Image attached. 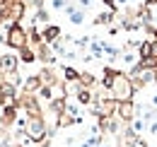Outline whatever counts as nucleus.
I'll return each instance as SVG.
<instances>
[{
	"label": "nucleus",
	"mask_w": 157,
	"mask_h": 147,
	"mask_svg": "<svg viewBox=\"0 0 157 147\" xmlns=\"http://www.w3.org/2000/svg\"><path fill=\"white\" fill-rule=\"evenodd\" d=\"M106 92L111 94L116 101H128V99H133L136 89H133V82H131V77H128V75H123L121 70H118V75L114 77V82L109 85V89H106Z\"/></svg>",
	"instance_id": "obj_1"
},
{
	"label": "nucleus",
	"mask_w": 157,
	"mask_h": 147,
	"mask_svg": "<svg viewBox=\"0 0 157 147\" xmlns=\"http://www.w3.org/2000/svg\"><path fill=\"white\" fill-rule=\"evenodd\" d=\"M24 135H27V140H29V142H34V145H41V142L48 138L46 121H44V118H27Z\"/></svg>",
	"instance_id": "obj_2"
},
{
	"label": "nucleus",
	"mask_w": 157,
	"mask_h": 147,
	"mask_svg": "<svg viewBox=\"0 0 157 147\" xmlns=\"http://www.w3.org/2000/svg\"><path fill=\"white\" fill-rule=\"evenodd\" d=\"M12 51H22L24 46H29V34L22 24H10L7 29V41H5Z\"/></svg>",
	"instance_id": "obj_3"
},
{
	"label": "nucleus",
	"mask_w": 157,
	"mask_h": 147,
	"mask_svg": "<svg viewBox=\"0 0 157 147\" xmlns=\"http://www.w3.org/2000/svg\"><path fill=\"white\" fill-rule=\"evenodd\" d=\"M116 118L121 121V123L131 126V121L136 118V104H133V99H128V101H118V106H116Z\"/></svg>",
	"instance_id": "obj_4"
},
{
	"label": "nucleus",
	"mask_w": 157,
	"mask_h": 147,
	"mask_svg": "<svg viewBox=\"0 0 157 147\" xmlns=\"http://www.w3.org/2000/svg\"><path fill=\"white\" fill-rule=\"evenodd\" d=\"M17 113H20V106H17L15 101L5 104V106L0 109V126H2V128H10V126L17 121Z\"/></svg>",
	"instance_id": "obj_5"
},
{
	"label": "nucleus",
	"mask_w": 157,
	"mask_h": 147,
	"mask_svg": "<svg viewBox=\"0 0 157 147\" xmlns=\"http://www.w3.org/2000/svg\"><path fill=\"white\" fill-rule=\"evenodd\" d=\"M17 63H20V58L12 53H5L0 55V75L5 73H17Z\"/></svg>",
	"instance_id": "obj_6"
},
{
	"label": "nucleus",
	"mask_w": 157,
	"mask_h": 147,
	"mask_svg": "<svg viewBox=\"0 0 157 147\" xmlns=\"http://www.w3.org/2000/svg\"><path fill=\"white\" fill-rule=\"evenodd\" d=\"M58 39H60V27H56V24H48V27L41 32V41L48 43V46H53Z\"/></svg>",
	"instance_id": "obj_7"
},
{
	"label": "nucleus",
	"mask_w": 157,
	"mask_h": 147,
	"mask_svg": "<svg viewBox=\"0 0 157 147\" xmlns=\"http://www.w3.org/2000/svg\"><path fill=\"white\" fill-rule=\"evenodd\" d=\"M22 87H24V92L36 94V92L41 89V77H39V75H29V77L22 82Z\"/></svg>",
	"instance_id": "obj_8"
},
{
	"label": "nucleus",
	"mask_w": 157,
	"mask_h": 147,
	"mask_svg": "<svg viewBox=\"0 0 157 147\" xmlns=\"http://www.w3.org/2000/svg\"><path fill=\"white\" fill-rule=\"evenodd\" d=\"M75 99H78V104H82V106H90V104L94 101V94H92V89H85V87H80V85H78Z\"/></svg>",
	"instance_id": "obj_9"
},
{
	"label": "nucleus",
	"mask_w": 157,
	"mask_h": 147,
	"mask_svg": "<svg viewBox=\"0 0 157 147\" xmlns=\"http://www.w3.org/2000/svg\"><path fill=\"white\" fill-rule=\"evenodd\" d=\"M41 77V85H46V87H53V85H58V77H56V73L51 70V68H44L39 73Z\"/></svg>",
	"instance_id": "obj_10"
},
{
	"label": "nucleus",
	"mask_w": 157,
	"mask_h": 147,
	"mask_svg": "<svg viewBox=\"0 0 157 147\" xmlns=\"http://www.w3.org/2000/svg\"><path fill=\"white\" fill-rule=\"evenodd\" d=\"M94 82H97V80H94V75H92V73H80V80H78L80 87L92 89V87H94Z\"/></svg>",
	"instance_id": "obj_11"
},
{
	"label": "nucleus",
	"mask_w": 157,
	"mask_h": 147,
	"mask_svg": "<svg viewBox=\"0 0 157 147\" xmlns=\"http://www.w3.org/2000/svg\"><path fill=\"white\" fill-rule=\"evenodd\" d=\"M63 80H65L68 85H70V82H78V80H80V73L75 70V68L65 65V68H63Z\"/></svg>",
	"instance_id": "obj_12"
},
{
	"label": "nucleus",
	"mask_w": 157,
	"mask_h": 147,
	"mask_svg": "<svg viewBox=\"0 0 157 147\" xmlns=\"http://www.w3.org/2000/svg\"><path fill=\"white\" fill-rule=\"evenodd\" d=\"M20 60H22V63H34V60H36V53H34V48L24 46V48L20 51Z\"/></svg>",
	"instance_id": "obj_13"
},
{
	"label": "nucleus",
	"mask_w": 157,
	"mask_h": 147,
	"mask_svg": "<svg viewBox=\"0 0 157 147\" xmlns=\"http://www.w3.org/2000/svg\"><path fill=\"white\" fill-rule=\"evenodd\" d=\"M109 22H114V12H101L94 19V24H109Z\"/></svg>",
	"instance_id": "obj_14"
},
{
	"label": "nucleus",
	"mask_w": 157,
	"mask_h": 147,
	"mask_svg": "<svg viewBox=\"0 0 157 147\" xmlns=\"http://www.w3.org/2000/svg\"><path fill=\"white\" fill-rule=\"evenodd\" d=\"M150 58L157 60V39H152V48H150Z\"/></svg>",
	"instance_id": "obj_15"
},
{
	"label": "nucleus",
	"mask_w": 157,
	"mask_h": 147,
	"mask_svg": "<svg viewBox=\"0 0 157 147\" xmlns=\"http://www.w3.org/2000/svg\"><path fill=\"white\" fill-rule=\"evenodd\" d=\"M147 133H150V135H157V121L147 123Z\"/></svg>",
	"instance_id": "obj_16"
},
{
	"label": "nucleus",
	"mask_w": 157,
	"mask_h": 147,
	"mask_svg": "<svg viewBox=\"0 0 157 147\" xmlns=\"http://www.w3.org/2000/svg\"><path fill=\"white\" fill-rule=\"evenodd\" d=\"M143 5H145V7H150V10H152V7H157V0H145V2H143Z\"/></svg>",
	"instance_id": "obj_17"
},
{
	"label": "nucleus",
	"mask_w": 157,
	"mask_h": 147,
	"mask_svg": "<svg viewBox=\"0 0 157 147\" xmlns=\"http://www.w3.org/2000/svg\"><path fill=\"white\" fill-rule=\"evenodd\" d=\"M116 2H118V5H136L138 0H116Z\"/></svg>",
	"instance_id": "obj_18"
},
{
	"label": "nucleus",
	"mask_w": 157,
	"mask_h": 147,
	"mask_svg": "<svg viewBox=\"0 0 157 147\" xmlns=\"http://www.w3.org/2000/svg\"><path fill=\"white\" fill-rule=\"evenodd\" d=\"M152 34H155V39H157V27H155V29H152Z\"/></svg>",
	"instance_id": "obj_19"
}]
</instances>
